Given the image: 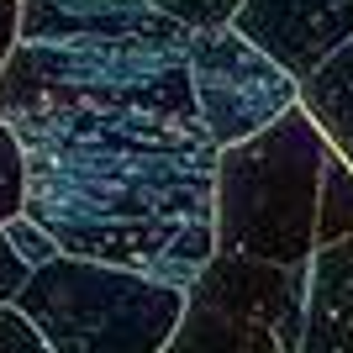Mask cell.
<instances>
[{"label":"cell","mask_w":353,"mask_h":353,"mask_svg":"<svg viewBox=\"0 0 353 353\" xmlns=\"http://www.w3.org/2000/svg\"><path fill=\"white\" fill-rule=\"evenodd\" d=\"M322 127L295 105L285 121L216 159V253L274 269H306L316 259L322 216Z\"/></svg>","instance_id":"obj_2"},{"label":"cell","mask_w":353,"mask_h":353,"mask_svg":"<svg viewBox=\"0 0 353 353\" xmlns=\"http://www.w3.org/2000/svg\"><path fill=\"white\" fill-rule=\"evenodd\" d=\"M338 243H353V169L327 153L322 169V216H316V253L338 248Z\"/></svg>","instance_id":"obj_9"},{"label":"cell","mask_w":353,"mask_h":353,"mask_svg":"<svg viewBox=\"0 0 353 353\" xmlns=\"http://www.w3.org/2000/svg\"><path fill=\"white\" fill-rule=\"evenodd\" d=\"M16 48H21V0H0V74Z\"/></svg>","instance_id":"obj_14"},{"label":"cell","mask_w":353,"mask_h":353,"mask_svg":"<svg viewBox=\"0 0 353 353\" xmlns=\"http://www.w3.org/2000/svg\"><path fill=\"white\" fill-rule=\"evenodd\" d=\"M301 111L322 127L327 148L353 169V43L301 85Z\"/></svg>","instance_id":"obj_8"},{"label":"cell","mask_w":353,"mask_h":353,"mask_svg":"<svg viewBox=\"0 0 353 353\" xmlns=\"http://www.w3.org/2000/svg\"><path fill=\"white\" fill-rule=\"evenodd\" d=\"M16 306L53 353H163L185 316V290L90 259H53Z\"/></svg>","instance_id":"obj_3"},{"label":"cell","mask_w":353,"mask_h":353,"mask_svg":"<svg viewBox=\"0 0 353 353\" xmlns=\"http://www.w3.org/2000/svg\"><path fill=\"white\" fill-rule=\"evenodd\" d=\"M232 27L295 85H306L332 53L353 43V0H243Z\"/></svg>","instance_id":"obj_6"},{"label":"cell","mask_w":353,"mask_h":353,"mask_svg":"<svg viewBox=\"0 0 353 353\" xmlns=\"http://www.w3.org/2000/svg\"><path fill=\"white\" fill-rule=\"evenodd\" d=\"M301 353H353V243L311 259Z\"/></svg>","instance_id":"obj_7"},{"label":"cell","mask_w":353,"mask_h":353,"mask_svg":"<svg viewBox=\"0 0 353 353\" xmlns=\"http://www.w3.org/2000/svg\"><path fill=\"white\" fill-rule=\"evenodd\" d=\"M27 285H32V269L21 264V253L11 248V237H6V227H0V306H16Z\"/></svg>","instance_id":"obj_13"},{"label":"cell","mask_w":353,"mask_h":353,"mask_svg":"<svg viewBox=\"0 0 353 353\" xmlns=\"http://www.w3.org/2000/svg\"><path fill=\"white\" fill-rule=\"evenodd\" d=\"M0 353H53L21 306H0Z\"/></svg>","instance_id":"obj_12"},{"label":"cell","mask_w":353,"mask_h":353,"mask_svg":"<svg viewBox=\"0 0 353 353\" xmlns=\"http://www.w3.org/2000/svg\"><path fill=\"white\" fill-rule=\"evenodd\" d=\"M190 90L216 153L269 132L301 105V85L269 53H259L237 27L190 37Z\"/></svg>","instance_id":"obj_5"},{"label":"cell","mask_w":353,"mask_h":353,"mask_svg":"<svg viewBox=\"0 0 353 353\" xmlns=\"http://www.w3.org/2000/svg\"><path fill=\"white\" fill-rule=\"evenodd\" d=\"M306 269L216 253L201 285L185 290V316L163 353H301Z\"/></svg>","instance_id":"obj_4"},{"label":"cell","mask_w":353,"mask_h":353,"mask_svg":"<svg viewBox=\"0 0 353 353\" xmlns=\"http://www.w3.org/2000/svg\"><path fill=\"white\" fill-rule=\"evenodd\" d=\"M6 237H11V248L21 253V264H27L32 274H37V269H48L53 259H63V248L53 243V232H48V227H37L32 216H16L11 227H6Z\"/></svg>","instance_id":"obj_11"},{"label":"cell","mask_w":353,"mask_h":353,"mask_svg":"<svg viewBox=\"0 0 353 353\" xmlns=\"http://www.w3.org/2000/svg\"><path fill=\"white\" fill-rule=\"evenodd\" d=\"M0 121L27 153V216L69 259L190 290L216 264V143L185 37L21 43Z\"/></svg>","instance_id":"obj_1"},{"label":"cell","mask_w":353,"mask_h":353,"mask_svg":"<svg viewBox=\"0 0 353 353\" xmlns=\"http://www.w3.org/2000/svg\"><path fill=\"white\" fill-rule=\"evenodd\" d=\"M16 216H27V153L21 137L0 121V227H11Z\"/></svg>","instance_id":"obj_10"}]
</instances>
